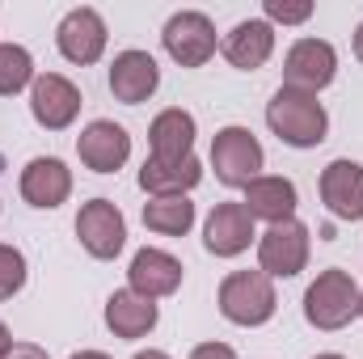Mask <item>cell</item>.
Here are the masks:
<instances>
[{
    "label": "cell",
    "mask_w": 363,
    "mask_h": 359,
    "mask_svg": "<svg viewBox=\"0 0 363 359\" xmlns=\"http://www.w3.org/2000/svg\"><path fill=\"white\" fill-rule=\"evenodd\" d=\"M106 43H110V30H106L101 13L89 9V4L68 9L60 17V26H55V47H60V55L68 64H81V68L97 64L106 55Z\"/></svg>",
    "instance_id": "cell-7"
},
{
    "label": "cell",
    "mask_w": 363,
    "mask_h": 359,
    "mask_svg": "<svg viewBox=\"0 0 363 359\" xmlns=\"http://www.w3.org/2000/svg\"><path fill=\"white\" fill-rule=\"evenodd\" d=\"M338 77V51L325 38H296L283 55V85L304 93H321Z\"/></svg>",
    "instance_id": "cell-8"
},
{
    "label": "cell",
    "mask_w": 363,
    "mask_h": 359,
    "mask_svg": "<svg viewBox=\"0 0 363 359\" xmlns=\"http://www.w3.org/2000/svg\"><path fill=\"white\" fill-rule=\"evenodd\" d=\"M144 224L161 237H186L194 228V203L190 194H169V199H148L144 203Z\"/></svg>",
    "instance_id": "cell-22"
},
{
    "label": "cell",
    "mask_w": 363,
    "mask_h": 359,
    "mask_svg": "<svg viewBox=\"0 0 363 359\" xmlns=\"http://www.w3.org/2000/svg\"><path fill=\"white\" fill-rule=\"evenodd\" d=\"M220 55L241 68V72H258L267 60L274 55V26L267 17H245L237 21L224 38H220Z\"/></svg>",
    "instance_id": "cell-15"
},
{
    "label": "cell",
    "mask_w": 363,
    "mask_h": 359,
    "mask_svg": "<svg viewBox=\"0 0 363 359\" xmlns=\"http://www.w3.org/2000/svg\"><path fill=\"white\" fill-rule=\"evenodd\" d=\"M194 136H199L194 114L182 110V106H169L148 127V148H152L148 157H157V161H186V157H194Z\"/></svg>",
    "instance_id": "cell-20"
},
{
    "label": "cell",
    "mask_w": 363,
    "mask_h": 359,
    "mask_svg": "<svg viewBox=\"0 0 363 359\" xmlns=\"http://www.w3.org/2000/svg\"><path fill=\"white\" fill-rule=\"evenodd\" d=\"M186 359H237V351L228 343H199Z\"/></svg>",
    "instance_id": "cell-26"
},
{
    "label": "cell",
    "mask_w": 363,
    "mask_h": 359,
    "mask_svg": "<svg viewBox=\"0 0 363 359\" xmlns=\"http://www.w3.org/2000/svg\"><path fill=\"white\" fill-rule=\"evenodd\" d=\"M262 165H267V153L258 144V136L250 127H220L216 140H211V170L216 178L233 190H245L254 178H262Z\"/></svg>",
    "instance_id": "cell-4"
},
{
    "label": "cell",
    "mask_w": 363,
    "mask_h": 359,
    "mask_svg": "<svg viewBox=\"0 0 363 359\" xmlns=\"http://www.w3.org/2000/svg\"><path fill=\"white\" fill-rule=\"evenodd\" d=\"M81 106H85L81 89H77L68 77H60V72H43V77L30 85V114H34V123L47 127V131L72 127L77 114H81Z\"/></svg>",
    "instance_id": "cell-11"
},
{
    "label": "cell",
    "mask_w": 363,
    "mask_h": 359,
    "mask_svg": "<svg viewBox=\"0 0 363 359\" xmlns=\"http://www.w3.org/2000/svg\"><path fill=\"white\" fill-rule=\"evenodd\" d=\"M359 317H363V287H359Z\"/></svg>",
    "instance_id": "cell-33"
},
{
    "label": "cell",
    "mask_w": 363,
    "mask_h": 359,
    "mask_svg": "<svg viewBox=\"0 0 363 359\" xmlns=\"http://www.w3.org/2000/svg\"><path fill=\"white\" fill-rule=\"evenodd\" d=\"M182 275L186 270H182V263L174 254H165L157 245H144V250H135V258L127 267V287L148 296V300H165V296H174L182 287Z\"/></svg>",
    "instance_id": "cell-14"
},
{
    "label": "cell",
    "mask_w": 363,
    "mask_h": 359,
    "mask_svg": "<svg viewBox=\"0 0 363 359\" xmlns=\"http://www.w3.org/2000/svg\"><path fill=\"white\" fill-rule=\"evenodd\" d=\"M4 359H51V355H47L38 343H13V351H9Z\"/></svg>",
    "instance_id": "cell-27"
},
{
    "label": "cell",
    "mask_w": 363,
    "mask_h": 359,
    "mask_svg": "<svg viewBox=\"0 0 363 359\" xmlns=\"http://www.w3.org/2000/svg\"><path fill=\"white\" fill-rule=\"evenodd\" d=\"M262 13L271 26H304L313 17V0H267Z\"/></svg>",
    "instance_id": "cell-25"
},
{
    "label": "cell",
    "mask_w": 363,
    "mask_h": 359,
    "mask_svg": "<svg viewBox=\"0 0 363 359\" xmlns=\"http://www.w3.org/2000/svg\"><path fill=\"white\" fill-rule=\"evenodd\" d=\"M321 203H325V211L334 220H347V224L363 220V165L359 161L338 157V161H330L321 170Z\"/></svg>",
    "instance_id": "cell-13"
},
{
    "label": "cell",
    "mask_w": 363,
    "mask_h": 359,
    "mask_svg": "<svg viewBox=\"0 0 363 359\" xmlns=\"http://www.w3.org/2000/svg\"><path fill=\"white\" fill-rule=\"evenodd\" d=\"M355 60L363 64V21H359V30H355Z\"/></svg>",
    "instance_id": "cell-30"
},
{
    "label": "cell",
    "mask_w": 363,
    "mask_h": 359,
    "mask_svg": "<svg viewBox=\"0 0 363 359\" xmlns=\"http://www.w3.org/2000/svg\"><path fill=\"white\" fill-rule=\"evenodd\" d=\"M38 81L34 72V55L21 43H0V97H17Z\"/></svg>",
    "instance_id": "cell-23"
},
{
    "label": "cell",
    "mask_w": 363,
    "mask_h": 359,
    "mask_svg": "<svg viewBox=\"0 0 363 359\" xmlns=\"http://www.w3.org/2000/svg\"><path fill=\"white\" fill-rule=\"evenodd\" d=\"M216 304H220L224 321H233V326H245V330L267 326L274 317V309H279L274 279L262 275V270H233V275H224V283L216 292Z\"/></svg>",
    "instance_id": "cell-3"
},
{
    "label": "cell",
    "mask_w": 363,
    "mask_h": 359,
    "mask_svg": "<svg viewBox=\"0 0 363 359\" xmlns=\"http://www.w3.org/2000/svg\"><path fill=\"white\" fill-rule=\"evenodd\" d=\"M77 157L93 174H118L131 161V136L114 118H93L89 127L77 136Z\"/></svg>",
    "instance_id": "cell-10"
},
{
    "label": "cell",
    "mask_w": 363,
    "mask_h": 359,
    "mask_svg": "<svg viewBox=\"0 0 363 359\" xmlns=\"http://www.w3.org/2000/svg\"><path fill=\"white\" fill-rule=\"evenodd\" d=\"M308 250H313V233L300 220L287 224H271L258 237V270L271 279H296L308 267Z\"/></svg>",
    "instance_id": "cell-5"
},
{
    "label": "cell",
    "mask_w": 363,
    "mask_h": 359,
    "mask_svg": "<svg viewBox=\"0 0 363 359\" xmlns=\"http://www.w3.org/2000/svg\"><path fill=\"white\" fill-rule=\"evenodd\" d=\"M245 211L254 216V224L258 220H267V228L271 224H287V220H296V207H300V190H296V182L283 178V174H262V178H254L245 186Z\"/></svg>",
    "instance_id": "cell-17"
},
{
    "label": "cell",
    "mask_w": 363,
    "mask_h": 359,
    "mask_svg": "<svg viewBox=\"0 0 363 359\" xmlns=\"http://www.w3.org/2000/svg\"><path fill=\"white\" fill-rule=\"evenodd\" d=\"M254 241H258V233H254V216L245 211V203H216V207H211V216H207V224H203V245H207V254H216V258H237V254H245Z\"/></svg>",
    "instance_id": "cell-12"
},
{
    "label": "cell",
    "mask_w": 363,
    "mask_h": 359,
    "mask_svg": "<svg viewBox=\"0 0 363 359\" xmlns=\"http://www.w3.org/2000/svg\"><path fill=\"white\" fill-rule=\"evenodd\" d=\"M199 182H203V165H199V157H186V161H157V157H148V161L140 165V190L152 194V199L190 194Z\"/></svg>",
    "instance_id": "cell-21"
},
{
    "label": "cell",
    "mask_w": 363,
    "mask_h": 359,
    "mask_svg": "<svg viewBox=\"0 0 363 359\" xmlns=\"http://www.w3.org/2000/svg\"><path fill=\"white\" fill-rule=\"evenodd\" d=\"M267 127L287 144V148H317L330 136V114L317 101V93L279 85L267 101Z\"/></svg>",
    "instance_id": "cell-1"
},
{
    "label": "cell",
    "mask_w": 363,
    "mask_h": 359,
    "mask_svg": "<svg viewBox=\"0 0 363 359\" xmlns=\"http://www.w3.org/2000/svg\"><path fill=\"white\" fill-rule=\"evenodd\" d=\"M9 351H13V334H9V326L0 321V359L9 355Z\"/></svg>",
    "instance_id": "cell-28"
},
{
    "label": "cell",
    "mask_w": 363,
    "mask_h": 359,
    "mask_svg": "<svg viewBox=\"0 0 363 359\" xmlns=\"http://www.w3.org/2000/svg\"><path fill=\"white\" fill-rule=\"evenodd\" d=\"M68 359H110L106 351H77V355H68Z\"/></svg>",
    "instance_id": "cell-31"
},
{
    "label": "cell",
    "mask_w": 363,
    "mask_h": 359,
    "mask_svg": "<svg viewBox=\"0 0 363 359\" xmlns=\"http://www.w3.org/2000/svg\"><path fill=\"white\" fill-rule=\"evenodd\" d=\"M161 43H165V51H169V60L182 64V68H203V64L220 51V38H216L211 17L199 13V9L174 13V17L165 21V30H161Z\"/></svg>",
    "instance_id": "cell-6"
},
{
    "label": "cell",
    "mask_w": 363,
    "mask_h": 359,
    "mask_svg": "<svg viewBox=\"0 0 363 359\" xmlns=\"http://www.w3.org/2000/svg\"><path fill=\"white\" fill-rule=\"evenodd\" d=\"M68 194H72V170L60 157H34V161H26V170H21V199L30 207L55 211L60 203H68Z\"/></svg>",
    "instance_id": "cell-18"
},
{
    "label": "cell",
    "mask_w": 363,
    "mask_h": 359,
    "mask_svg": "<svg viewBox=\"0 0 363 359\" xmlns=\"http://www.w3.org/2000/svg\"><path fill=\"white\" fill-rule=\"evenodd\" d=\"M30 279V267H26V254L17 245H4L0 241V300H13Z\"/></svg>",
    "instance_id": "cell-24"
},
{
    "label": "cell",
    "mask_w": 363,
    "mask_h": 359,
    "mask_svg": "<svg viewBox=\"0 0 363 359\" xmlns=\"http://www.w3.org/2000/svg\"><path fill=\"white\" fill-rule=\"evenodd\" d=\"M157 89H161V68H157V60L148 51H135L131 47V51H118L110 60V93L118 101L140 106V101H148Z\"/></svg>",
    "instance_id": "cell-16"
},
{
    "label": "cell",
    "mask_w": 363,
    "mask_h": 359,
    "mask_svg": "<svg viewBox=\"0 0 363 359\" xmlns=\"http://www.w3.org/2000/svg\"><path fill=\"white\" fill-rule=\"evenodd\" d=\"M359 317V283L342 267L321 270L304 292V321L317 330H342Z\"/></svg>",
    "instance_id": "cell-2"
},
{
    "label": "cell",
    "mask_w": 363,
    "mask_h": 359,
    "mask_svg": "<svg viewBox=\"0 0 363 359\" xmlns=\"http://www.w3.org/2000/svg\"><path fill=\"white\" fill-rule=\"evenodd\" d=\"M135 359H174L169 351H157V347H148V351H135Z\"/></svg>",
    "instance_id": "cell-29"
},
{
    "label": "cell",
    "mask_w": 363,
    "mask_h": 359,
    "mask_svg": "<svg viewBox=\"0 0 363 359\" xmlns=\"http://www.w3.org/2000/svg\"><path fill=\"white\" fill-rule=\"evenodd\" d=\"M77 237H81V245H85L89 258L110 263L127 245V220H123V211L110 199H89L77 211Z\"/></svg>",
    "instance_id": "cell-9"
},
{
    "label": "cell",
    "mask_w": 363,
    "mask_h": 359,
    "mask_svg": "<svg viewBox=\"0 0 363 359\" xmlns=\"http://www.w3.org/2000/svg\"><path fill=\"white\" fill-rule=\"evenodd\" d=\"M313 359H347V355H338V351H325V355H313Z\"/></svg>",
    "instance_id": "cell-32"
},
{
    "label": "cell",
    "mask_w": 363,
    "mask_h": 359,
    "mask_svg": "<svg viewBox=\"0 0 363 359\" xmlns=\"http://www.w3.org/2000/svg\"><path fill=\"white\" fill-rule=\"evenodd\" d=\"M157 321H161L157 300H148V296H140V292H131V287L110 292V300H106V326H110L114 338H127V343L148 338V334L157 330Z\"/></svg>",
    "instance_id": "cell-19"
}]
</instances>
